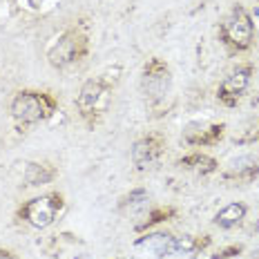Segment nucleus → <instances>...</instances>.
Segmentation results:
<instances>
[{
  "label": "nucleus",
  "instance_id": "f257e3e1",
  "mask_svg": "<svg viewBox=\"0 0 259 259\" xmlns=\"http://www.w3.org/2000/svg\"><path fill=\"white\" fill-rule=\"evenodd\" d=\"M221 38L226 45L235 47V50H248L252 38H255V23H252L250 14L244 7H237L226 16V20L221 23Z\"/></svg>",
  "mask_w": 259,
  "mask_h": 259
},
{
  "label": "nucleus",
  "instance_id": "f03ea898",
  "mask_svg": "<svg viewBox=\"0 0 259 259\" xmlns=\"http://www.w3.org/2000/svg\"><path fill=\"white\" fill-rule=\"evenodd\" d=\"M54 112V101L40 92H20L12 101V114L18 123L29 125L47 118Z\"/></svg>",
  "mask_w": 259,
  "mask_h": 259
},
{
  "label": "nucleus",
  "instance_id": "7ed1b4c3",
  "mask_svg": "<svg viewBox=\"0 0 259 259\" xmlns=\"http://www.w3.org/2000/svg\"><path fill=\"white\" fill-rule=\"evenodd\" d=\"M61 210H63L61 194H42V197H36L25 203L23 210H20V217L29 226H34V228H47V226L54 224V219L58 217Z\"/></svg>",
  "mask_w": 259,
  "mask_h": 259
},
{
  "label": "nucleus",
  "instance_id": "20e7f679",
  "mask_svg": "<svg viewBox=\"0 0 259 259\" xmlns=\"http://www.w3.org/2000/svg\"><path fill=\"white\" fill-rule=\"evenodd\" d=\"M170 85H172V78H170L168 65L163 61H159V58H152L143 67V78H141L145 99L156 103V101H161L170 92Z\"/></svg>",
  "mask_w": 259,
  "mask_h": 259
},
{
  "label": "nucleus",
  "instance_id": "39448f33",
  "mask_svg": "<svg viewBox=\"0 0 259 259\" xmlns=\"http://www.w3.org/2000/svg\"><path fill=\"white\" fill-rule=\"evenodd\" d=\"M85 52H88V40H85V36L76 34V31H67V34H63L56 45L52 47L50 63L58 69L69 67V65L76 63Z\"/></svg>",
  "mask_w": 259,
  "mask_h": 259
},
{
  "label": "nucleus",
  "instance_id": "423d86ee",
  "mask_svg": "<svg viewBox=\"0 0 259 259\" xmlns=\"http://www.w3.org/2000/svg\"><path fill=\"white\" fill-rule=\"evenodd\" d=\"M250 74H252L250 65H241L235 72H230L224 78V83L219 85V94H217L219 101H224L226 105H235L241 99V94L246 92L248 83H250Z\"/></svg>",
  "mask_w": 259,
  "mask_h": 259
},
{
  "label": "nucleus",
  "instance_id": "0eeeda50",
  "mask_svg": "<svg viewBox=\"0 0 259 259\" xmlns=\"http://www.w3.org/2000/svg\"><path fill=\"white\" fill-rule=\"evenodd\" d=\"M161 150H163V141H161L156 134H150V137H143L134 143L132 148V161L137 163V168H148L152 165L156 159L161 156Z\"/></svg>",
  "mask_w": 259,
  "mask_h": 259
},
{
  "label": "nucleus",
  "instance_id": "6e6552de",
  "mask_svg": "<svg viewBox=\"0 0 259 259\" xmlns=\"http://www.w3.org/2000/svg\"><path fill=\"white\" fill-rule=\"evenodd\" d=\"M103 94H105V85L101 83V80H88V83L80 88V94H78V99H76V107L80 110V114L83 116H88L92 114V112L96 110V105H99V101L103 99Z\"/></svg>",
  "mask_w": 259,
  "mask_h": 259
},
{
  "label": "nucleus",
  "instance_id": "1a4fd4ad",
  "mask_svg": "<svg viewBox=\"0 0 259 259\" xmlns=\"http://www.w3.org/2000/svg\"><path fill=\"white\" fill-rule=\"evenodd\" d=\"M257 175H259V161L250 154L233 159L228 170H226V177H228V179H237V181H250V179H255Z\"/></svg>",
  "mask_w": 259,
  "mask_h": 259
},
{
  "label": "nucleus",
  "instance_id": "9d476101",
  "mask_svg": "<svg viewBox=\"0 0 259 259\" xmlns=\"http://www.w3.org/2000/svg\"><path fill=\"white\" fill-rule=\"evenodd\" d=\"M246 206L241 201H233V203H228V206H224L219 210L217 214H214V224L219 226V228H235V226H239L241 221H244L246 217Z\"/></svg>",
  "mask_w": 259,
  "mask_h": 259
},
{
  "label": "nucleus",
  "instance_id": "9b49d317",
  "mask_svg": "<svg viewBox=\"0 0 259 259\" xmlns=\"http://www.w3.org/2000/svg\"><path fill=\"white\" fill-rule=\"evenodd\" d=\"M137 246H148L156 257H165V255H175V237L168 233H154L148 235L143 239L137 241Z\"/></svg>",
  "mask_w": 259,
  "mask_h": 259
},
{
  "label": "nucleus",
  "instance_id": "f8f14e48",
  "mask_svg": "<svg viewBox=\"0 0 259 259\" xmlns=\"http://www.w3.org/2000/svg\"><path fill=\"white\" fill-rule=\"evenodd\" d=\"M181 168L186 170H194L199 175H210V172L217 170V161L208 154H190V156H183L179 161Z\"/></svg>",
  "mask_w": 259,
  "mask_h": 259
},
{
  "label": "nucleus",
  "instance_id": "ddd939ff",
  "mask_svg": "<svg viewBox=\"0 0 259 259\" xmlns=\"http://www.w3.org/2000/svg\"><path fill=\"white\" fill-rule=\"evenodd\" d=\"M54 177H56V170L45 163H29L25 170V181L29 186H45V183L54 181Z\"/></svg>",
  "mask_w": 259,
  "mask_h": 259
},
{
  "label": "nucleus",
  "instance_id": "4468645a",
  "mask_svg": "<svg viewBox=\"0 0 259 259\" xmlns=\"http://www.w3.org/2000/svg\"><path fill=\"white\" fill-rule=\"evenodd\" d=\"M148 199V190H143V188H139V190H132L127 194L125 199H123V206H134V203H141V201H145Z\"/></svg>",
  "mask_w": 259,
  "mask_h": 259
},
{
  "label": "nucleus",
  "instance_id": "2eb2a0df",
  "mask_svg": "<svg viewBox=\"0 0 259 259\" xmlns=\"http://www.w3.org/2000/svg\"><path fill=\"white\" fill-rule=\"evenodd\" d=\"M168 214H172V210H154V212H150L148 224H143L141 228H145V226H152V224H159V221H163Z\"/></svg>",
  "mask_w": 259,
  "mask_h": 259
},
{
  "label": "nucleus",
  "instance_id": "dca6fc26",
  "mask_svg": "<svg viewBox=\"0 0 259 259\" xmlns=\"http://www.w3.org/2000/svg\"><path fill=\"white\" fill-rule=\"evenodd\" d=\"M244 250L241 246H230V248H224V250H219L217 255H214L212 259H230V257H235V255H239V252Z\"/></svg>",
  "mask_w": 259,
  "mask_h": 259
},
{
  "label": "nucleus",
  "instance_id": "f3484780",
  "mask_svg": "<svg viewBox=\"0 0 259 259\" xmlns=\"http://www.w3.org/2000/svg\"><path fill=\"white\" fill-rule=\"evenodd\" d=\"M40 3H45V0H29V5H34V7H38Z\"/></svg>",
  "mask_w": 259,
  "mask_h": 259
}]
</instances>
